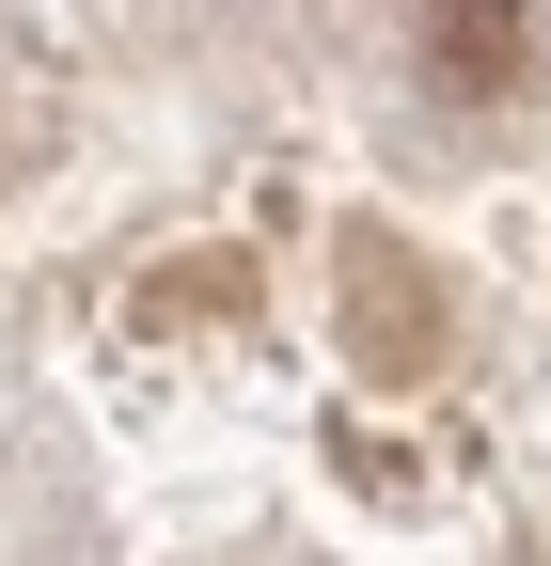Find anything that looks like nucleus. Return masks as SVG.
<instances>
[{
	"mask_svg": "<svg viewBox=\"0 0 551 566\" xmlns=\"http://www.w3.org/2000/svg\"><path fill=\"white\" fill-rule=\"evenodd\" d=\"M347 346H363V378H441V283L409 268L394 237H347Z\"/></svg>",
	"mask_w": 551,
	"mask_h": 566,
	"instance_id": "obj_1",
	"label": "nucleus"
},
{
	"mask_svg": "<svg viewBox=\"0 0 551 566\" xmlns=\"http://www.w3.org/2000/svg\"><path fill=\"white\" fill-rule=\"evenodd\" d=\"M520 63H536V0H426V80L520 95Z\"/></svg>",
	"mask_w": 551,
	"mask_h": 566,
	"instance_id": "obj_2",
	"label": "nucleus"
},
{
	"mask_svg": "<svg viewBox=\"0 0 551 566\" xmlns=\"http://www.w3.org/2000/svg\"><path fill=\"white\" fill-rule=\"evenodd\" d=\"M237 300H252V268H237V252H205V268H158V283H143V315H158V331H174V315H237Z\"/></svg>",
	"mask_w": 551,
	"mask_h": 566,
	"instance_id": "obj_3",
	"label": "nucleus"
}]
</instances>
